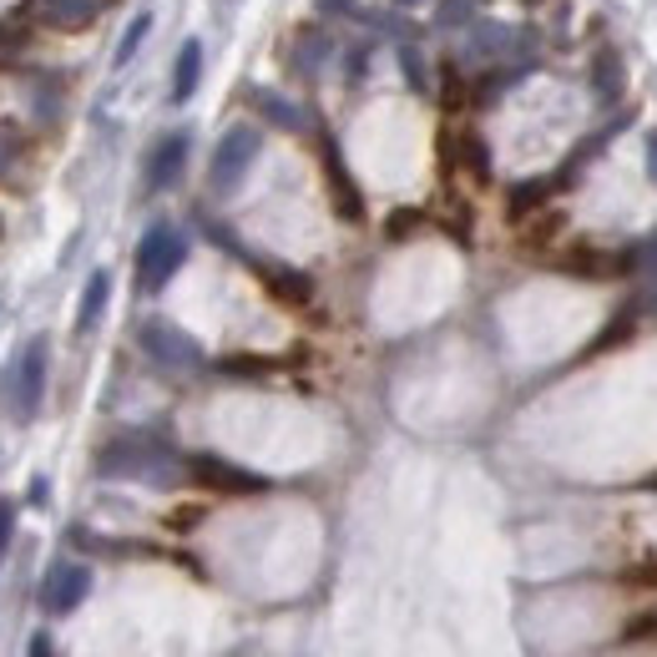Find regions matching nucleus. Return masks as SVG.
I'll return each mask as SVG.
<instances>
[{"mask_svg": "<svg viewBox=\"0 0 657 657\" xmlns=\"http://www.w3.org/2000/svg\"><path fill=\"white\" fill-rule=\"evenodd\" d=\"M97 471L101 475H147V481L167 486V450L147 435L111 440V445L97 455Z\"/></svg>", "mask_w": 657, "mask_h": 657, "instance_id": "1", "label": "nucleus"}, {"mask_svg": "<svg viewBox=\"0 0 657 657\" xmlns=\"http://www.w3.org/2000/svg\"><path fill=\"white\" fill-rule=\"evenodd\" d=\"M183 258H187L183 233L153 228V233L143 238V248H137V278H143V288H163L167 278L183 268Z\"/></svg>", "mask_w": 657, "mask_h": 657, "instance_id": "2", "label": "nucleus"}, {"mask_svg": "<svg viewBox=\"0 0 657 657\" xmlns=\"http://www.w3.org/2000/svg\"><path fill=\"white\" fill-rule=\"evenodd\" d=\"M253 157H258V131H253V127H233L228 137L218 143V153H213V187H218V193L238 187L243 173L253 167Z\"/></svg>", "mask_w": 657, "mask_h": 657, "instance_id": "3", "label": "nucleus"}, {"mask_svg": "<svg viewBox=\"0 0 657 657\" xmlns=\"http://www.w3.org/2000/svg\"><path fill=\"white\" fill-rule=\"evenodd\" d=\"M11 410L21 420H31L36 410H41V394H46V340H31V350L21 354V364L11 370Z\"/></svg>", "mask_w": 657, "mask_h": 657, "instance_id": "4", "label": "nucleus"}, {"mask_svg": "<svg viewBox=\"0 0 657 657\" xmlns=\"http://www.w3.org/2000/svg\"><path fill=\"white\" fill-rule=\"evenodd\" d=\"M143 350L153 354V360H163V364H173V370H193L203 354H197V344L187 340L183 329H173V324H143Z\"/></svg>", "mask_w": 657, "mask_h": 657, "instance_id": "5", "label": "nucleus"}, {"mask_svg": "<svg viewBox=\"0 0 657 657\" xmlns=\"http://www.w3.org/2000/svg\"><path fill=\"white\" fill-rule=\"evenodd\" d=\"M87 591H91V571L66 561V567H56L51 577H46L41 607H46V612H71L77 602H87Z\"/></svg>", "mask_w": 657, "mask_h": 657, "instance_id": "6", "label": "nucleus"}, {"mask_svg": "<svg viewBox=\"0 0 657 657\" xmlns=\"http://www.w3.org/2000/svg\"><path fill=\"white\" fill-rule=\"evenodd\" d=\"M193 475H197L203 486H213V491H238V496L263 491L258 475L238 471V465H228V460H218V455H197V460H193Z\"/></svg>", "mask_w": 657, "mask_h": 657, "instance_id": "7", "label": "nucleus"}, {"mask_svg": "<svg viewBox=\"0 0 657 657\" xmlns=\"http://www.w3.org/2000/svg\"><path fill=\"white\" fill-rule=\"evenodd\" d=\"M183 167H187V137L183 131H173V137H163V143L153 147V157H147V183L173 187L177 177H183Z\"/></svg>", "mask_w": 657, "mask_h": 657, "instance_id": "8", "label": "nucleus"}, {"mask_svg": "<svg viewBox=\"0 0 657 657\" xmlns=\"http://www.w3.org/2000/svg\"><path fill=\"white\" fill-rule=\"evenodd\" d=\"M111 0H46V16L56 26H87L97 21V11H107Z\"/></svg>", "mask_w": 657, "mask_h": 657, "instance_id": "9", "label": "nucleus"}, {"mask_svg": "<svg viewBox=\"0 0 657 657\" xmlns=\"http://www.w3.org/2000/svg\"><path fill=\"white\" fill-rule=\"evenodd\" d=\"M197 77H203V46L187 41L183 56H177V71H173V101H187V97H193Z\"/></svg>", "mask_w": 657, "mask_h": 657, "instance_id": "10", "label": "nucleus"}, {"mask_svg": "<svg viewBox=\"0 0 657 657\" xmlns=\"http://www.w3.org/2000/svg\"><path fill=\"white\" fill-rule=\"evenodd\" d=\"M107 294H111V278H107V274H91L87 294H81V314H77V329H81V334H87V329L101 318V308H107Z\"/></svg>", "mask_w": 657, "mask_h": 657, "instance_id": "11", "label": "nucleus"}, {"mask_svg": "<svg viewBox=\"0 0 657 657\" xmlns=\"http://www.w3.org/2000/svg\"><path fill=\"white\" fill-rule=\"evenodd\" d=\"M591 87H597V97H602V101L622 97V61H617V56H602V61H597V71H591Z\"/></svg>", "mask_w": 657, "mask_h": 657, "instance_id": "12", "label": "nucleus"}, {"mask_svg": "<svg viewBox=\"0 0 657 657\" xmlns=\"http://www.w3.org/2000/svg\"><path fill=\"white\" fill-rule=\"evenodd\" d=\"M329 177H334V203H340V213L344 218H360V193L350 187V177H344V167H340V157L329 153Z\"/></svg>", "mask_w": 657, "mask_h": 657, "instance_id": "13", "label": "nucleus"}, {"mask_svg": "<svg viewBox=\"0 0 657 657\" xmlns=\"http://www.w3.org/2000/svg\"><path fill=\"white\" fill-rule=\"evenodd\" d=\"M153 31V16H137V21H131V31L121 36V46H117V66H127L131 61V51H137V46H143V36Z\"/></svg>", "mask_w": 657, "mask_h": 657, "instance_id": "14", "label": "nucleus"}, {"mask_svg": "<svg viewBox=\"0 0 657 657\" xmlns=\"http://www.w3.org/2000/svg\"><path fill=\"white\" fill-rule=\"evenodd\" d=\"M258 107L268 111V117H274L278 127H298V111H288L284 101H278V97H268V91H263V97H258Z\"/></svg>", "mask_w": 657, "mask_h": 657, "instance_id": "15", "label": "nucleus"}, {"mask_svg": "<svg viewBox=\"0 0 657 657\" xmlns=\"http://www.w3.org/2000/svg\"><path fill=\"white\" fill-rule=\"evenodd\" d=\"M11 526H16V506L0 501V557H6V547H11Z\"/></svg>", "mask_w": 657, "mask_h": 657, "instance_id": "16", "label": "nucleus"}, {"mask_svg": "<svg viewBox=\"0 0 657 657\" xmlns=\"http://www.w3.org/2000/svg\"><path fill=\"white\" fill-rule=\"evenodd\" d=\"M637 263H643V268H657V233H653V238H647V248L637 253Z\"/></svg>", "mask_w": 657, "mask_h": 657, "instance_id": "17", "label": "nucleus"}, {"mask_svg": "<svg viewBox=\"0 0 657 657\" xmlns=\"http://www.w3.org/2000/svg\"><path fill=\"white\" fill-rule=\"evenodd\" d=\"M647 177H653V183H657V131H653V137H647Z\"/></svg>", "mask_w": 657, "mask_h": 657, "instance_id": "18", "label": "nucleus"}, {"mask_svg": "<svg viewBox=\"0 0 657 657\" xmlns=\"http://www.w3.org/2000/svg\"><path fill=\"white\" fill-rule=\"evenodd\" d=\"M400 6H420V0H400Z\"/></svg>", "mask_w": 657, "mask_h": 657, "instance_id": "19", "label": "nucleus"}, {"mask_svg": "<svg viewBox=\"0 0 657 657\" xmlns=\"http://www.w3.org/2000/svg\"><path fill=\"white\" fill-rule=\"evenodd\" d=\"M653 314H657V294H653Z\"/></svg>", "mask_w": 657, "mask_h": 657, "instance_id": "20", "label": "nucleus"}]
</instances>
